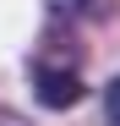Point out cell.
Returning <instances> with one entry per match:
<instances>
[{
	"label": "cell",
	"instance_id": "cell-1",
	"mask_svg": "<svg viewBox=\"0 0 120 126\" xmlns=\"http://www.w3.org/2000/svg\"><path fill=\"white\" fill-rule=\"evenodd\" d=\"M27 77H33V93H38L44 110H71V104L87 93L82 88V71H76V66H60V60H49V55H38L27 66Z\"/></svg>",
	"mask_w": 120,
	"mask_h": 126
},
{
	"label": "cell",
	"instance_id": "cell-2",
	"mask_svg": "<svg viewBox=\"0 0 120 126\" xmlns=\"http://www.w3.org/2000/svg\"><path fill=\"white\" fill-rule=\"evenodd\" d=\"M104 115H109V126H120V77L104 88Z\"/></svg>",
	"mask_w": 120,
	"mask_h": 126
},
{
	"label": "cell",
	"instance_id": "cell-3",
	"mask_svg": "<svg viewBox=\"0 0 120 126\" xmlns=\"http://www.w3.org/2000/svg\"><path fill=\"white\" fill-rule=\"evenodd\" d=\"M66 6H71V16H76V11H98L104 0H66Z\"/></svg>",
	"mask_w": 120,
	"mask_h": 126
},
{
	"label": "cell",
	"instance_id": "cell-4",
	"mask_svg": "<svg viewBox=\"0 0 120 126\" xmlns=\"http://www.w3.org/2000/svg\"><path fill=\"white\" fill-rule=\"evenodd\" d=\"M0 126H27L22 115H11V110H0Z\"/></svg>",
	"mask_w": 120,
	"mask_h": 126
}]
</instances>
